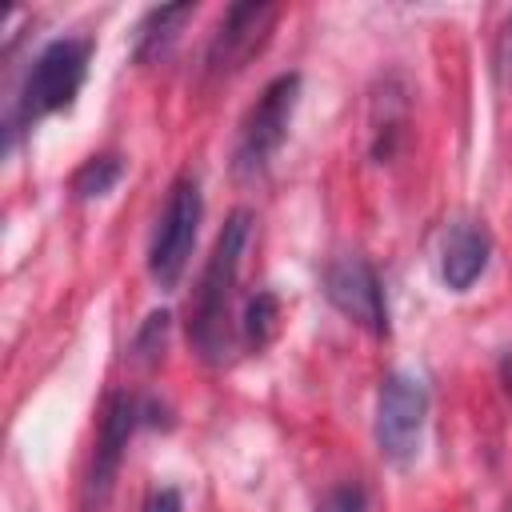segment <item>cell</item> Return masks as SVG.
<instances>
[{"label": "cell", "mask_w": 512, "mask_h": 512, "mask_svg": "<svg viewBox=\"0 0 512 512\" xmlns=\"http://www.w3.org/2000/svg\"><path fill=\"white\" fill-rule=\"evenodd\" d=\"M196 16V4L192 0H184V4H160V8H152L140 24H136V40H132V56L140 60V64H148V60H160L168 48H172V40H176V32L184 28V20H192Z\"/></svg>", "instance_id": "30bf717a"}, {"label": "cell", "mask_w": 512, "mask_h": 512, "mask_svg": "<svg viewBox=\"0 0 512 512\" xmlns=\"http://www.w3.org/2000/svg\"><path fill=\"white\" fill-rule=\"evenodd\" d=\"M276 328H280V300H276V292L260 288V292L248 296V304H244L240 332H244V340H248L252 348H264V344H272Z\"/></svg>", "instance_id": "8fae6325"}, {"label": "cell", "mask_w": 512, "mask_h": 512, "mask_svg": "<svg viewBox=\"0 0 512 512\" xmlns=\"http://www.w3.org/2000/svg\"><path fill=\"white\" fill-rule=\"evenodd\" d=\"M88 56H92V44L84 36H60L52 44H44L16 92V104H12V116H8V136L32 128L36 120L68 108L88 76Z\"/></svg>", "instance_id": "7a4b0ae2"}, {"label": "cell", "mask_w": 512, "mask_h": 512, "mask_svg": "<svg viewBox=\"0 0 512 512\" xmlns=\"http://www.w3.org/2000/svg\"><path fill=\"white\" fill-rule=\"evenodd\" d=\"M148 412H152V404H144V400H136V396H128V392L108 396L104 420H100L96 456H92L88 484H84V508H88V512H100V508L108 504V492H112V480H116V472H120L124 448H128L132 432L144 424Z\"/></svg>", "instance_id": "ba28073f"}, {"label": "cell", "mask_w": 512, "mask_h": 512, "mask_svg": "<svg viewBox=\"0 0 512 512\" xmlns=\"http://www.w3.org/2000/svg\"><path fill=\"white\" fill-rule=\"evenodd\" d=\"M492 260V232L480 220H452L440 236V280L452 292H468Z\"/></svg>", "instance_id": "9c48e42d"}, {"label": "cell", "mask_w": 512, "mask_h": 512, "mask_svg": "<svg viewBox=\"0 0 512 512\" xmlns=\"http://www.w3.org/2000/svg\"><path fill=\"white\" fill-rule=\"evenodd\" d=\"M324 296L328 304L348 316L352 324H360L364 332L372 336H388V300H384V284L376 276V268L348 252V256H336L328 268H324Z\"/></svg>", "instance_id": "52a82bcc"}, {"label": "cell", "mask_w": 512, "mask_h": 512, "mask_svg": "<svg viewBox=\"0 0 512 512\" xmlns=\"http://www.w3.org/2000/svg\"><path fill=\"white\" fill-rule=\"evenodd\" d=\"M508 512H512V504H508Z\"/></svg>", "instance_id": "e0dca14e"}, {"label": "cell", "mask_w": 512, "mask_h": 512, "mask_svg": "<svg viewBox=\"0 0 512 512\" xmlns=\"http://www.w3.org/2000/svg\"><path fill=\"white\" fill-rule=\"evenodd\" d=\"M296 100H300V76L296 72H280L276 80L264 84V92L244 112L240 132H236V148H232L236 176L252 180V176H260L272 164V156L280 152V144L288 136Z\"/></svg>", "instance_id": "3957f363"}, {"label": "cell", "mask_w": 512, "mask_h": 512, "mask_svg": "<svg viewBox=\"0 0 512 512\" xmlns=\"http://www.w3.org/2000/svg\"><path fill=\"white\" fill-rule=\"evenodd\" d=\"M280 8L276 4H264V0H244V4H232L224 12V20L216 24L208 48H204V76L208 80H228L236 76L272 36V24H276Z\"/></svg>", "instance_id": "8992f818"}, {"label": "cell", "mask_w": 512, "mask_h": 512, "mask_svg": "<svg viewBox=\"0 0 512 512\" xmlns=\"http://www.w3.org/2000/svg\"><path fill=\"white\" fill-rule=\"evenodd\" d=\"M316 512H368V492L360 488V484H336V488H328V496L320 500V508Z\"/></svg>", "instance_id": "4fadbf2b"}, {"label": "cell", "mask_w": 512, "mask_h": 512, "mask_svg": "<svg viewBox=\"0 0 512 512\" xmlns=\"http://www.w3.org/2000/svg\"><path fill=\"white\" fill-rule=\"evenodd\" d=\"M164 336H168V312H152V316L144 320L140 336H136V356L152 364V360H156V352L164 348Z\"/></svg>", "instance_id": "5bb4252c"}, {"label": "cell", "mask_w": 512, "mask_h": 512, "mask_svg": "<svg viewBox=\"0 0 512 512\" xmlns=\"http://www.w3.org/2000/svg\"><path fill=\"white\" fill-rule=\"evenodd\" d=\"M144 512H184L180 492H176V488H160V492H152L148 504H144Z\"/></svg>", "instance_id": "2e32d148"}, {"label": "cell", "mask_w": 512, "mask_h": 512, "mask_svg": "<svg viewBox=\"0 0 512 512\" xmlns=\"http://www.w3.org/2000/svg\"><path fill=\"white\" fill-rule=\"evenodd\" d=\"M120 176H124L120 156H92V160H84V164L76 168L72 192H76V200H96V196L112 192Z\"/></svg>", "instance_id": "7c38bea8"}, {"label": "cell", "mask_w": 512, "mask_h": 512, "mask_svg": "<svg viewBox=\"0 0 512 512\" xmlns=\"http://www.w3.org/2000/svg\"><path fill=\"white\" fill-rule=\"evenodd\" d=\"M428 424V384L424 376L396 368L384 376L380 396H376V448L388 464H408L420 452Z\"/></svg>", "instance_id": "277c9868"}, {"label": "cell", "mask_w": 512, "mask_h": 512, "mask_svg": "<svg viewBox=\"0 0 512 512\" xmlns=\"http://www.w3.org/2000/svg\"><path fill=\"white\" fill-rule=\"evenodd\" d=\"M248 240H252V212L236 208L224 220V228L212 244V256L204 264L200 288H196V308H192V320H188V336H192L196 352L208 364H220L228 356V344H232L228 308H232V292H236V276H240Z\"/></svg>", "instance_id": "6da1fadb"}, {"label": "cell", "mask_w": 512, "mask_h": 512, "mask_svg": "<svg viewBox=\"0 0 512 512\" xmlns=\"http://www.w3.org/2000/svg\"><path fill=\"white\" fill-rule=\"evenodd\" d=\"M492 64H496V76H500L504 84H512V12L504 16V24H500V32H496Z\"/></svg>", "instance_id": "9a60e30c"}, {"label": "cell", "mask_w": 512, "mask_h": 512, "mask_svg": "<svg viewBox=\"0 0 512 512\" xmlns=\"http://www.w3.org/2000/svg\"><path fill=\"white\" fill-rule=\"evenodd\" d=\"M200 216H204L200 184H196V176H180L164 200V212H160L152 244H148V272L160 288H172L184 276L196 232H200Z\"/></svg>", "instance_id": "5b68a950"}]
</instances>
